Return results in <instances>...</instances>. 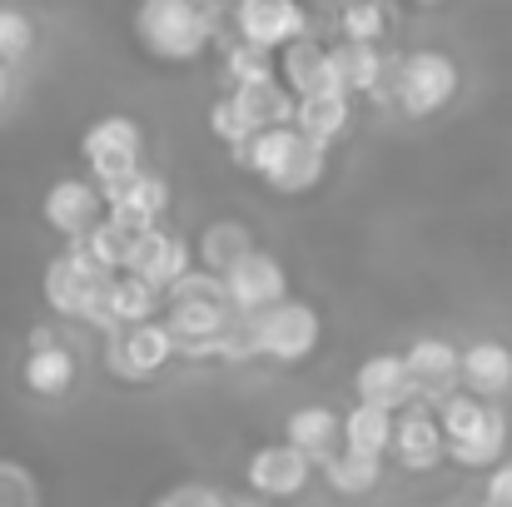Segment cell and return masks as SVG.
Instances as JSON below:
<instances>
[{
  "label": "cell",
  "mask_w": 512,
  "mask_h": 507,
  "mask_svg": "<svg viewBox=\"0 0 512 507\" xmlns=\"http://www.w3.org/2000/svg\"><path fill=\"white\" fill-rule=\"evenodd\" d=\"M284 438H289L294 448H304V453L314 458V468H319L343 443V413L324 408V403H304V408H294V413L284 418Z\"/></svg>",
  "instance_id": "cell-21"
},
{
  "label": "cell",
  "mask_w": 512,
  "mask_h": 507,
  "mask_svg": "<svg viewBox=\"0 0 512 507\" xmlns=\"http://www.w3.org/2000/svg\"><path fill=\"white\" fill-rule=\"evenodd\" d=\"M234 20V40L279 50L299 35H309V5L304 0H234L229 5Z\"/></svg>",
  "instance_id": "cell-8"
},
{
  "label": "cell",
  "mask_w": 512,
  "mask_h": 507,
  "mask_svg": "<svg viewBox=\"0 0 512 507\" xmlns=\"http://www.w3.org/2000/svg\"><path fill=\"white\" fill-rule=\"evenodd\" d=\"M234 160L249 169L254 179H264L274 194H309L329 174V145L314 140V135H304L289 120V125H259L234 150Z\"/></svg>",
  "instance_id": "cell-1"
},
{
  "label": "cell",
  "mask_w": 512,
  "mask_h": 507,
  "mask_svg": "<svg viewBox=\"0 0 512 507\" xmlns=\"http://www.w3.org/2000/svg\"><path fill=\"white\" fill-rule=\"evenodd\" d=\"M234 498L224 488H209V483H179L170 493H160V507H229Z\"/></svg>",
  "instance_id": "cell-35"
},
{
  "label": "cell",
  "mask_w": 512,
  "mask_h": 507,
  "mask_svg": "<svg viewBox=\"0 0 512 507\" xmlns=\"http://www.w3.org/2000/svg\"><path fill=\"white\" fill-rule=\"evenodd\" d=\"M463 75H458V60L443 55V50H413L393 65V100L403 115L423 120V115H438L453 105Z\"/></svg>",
  "instance_id": "cell-6"
},
{
  "label": "cell",
  "mask_w": 512,
  "mask_h": 507,
  "mask_svg": "<svg viewBox=\"0 0 512 507\" xmlns=\"http://www.w3.org/2000/svg\"><path fill=\"white\" fill-rule=\"evenodd\" d=\"M458 358H463V348H458L453 338L428 334V338H418V343H408L403 363H408V373H413V388H418V398H423V403H438L443 393L463 388Z\"/></svg>",
  "instance_id": "cell-15"
},
{
  "label": "cell",
  "mask_w": 512,
  "mask_h": 507,
  "mask_svg": "<svg viewBox=\"0 0 512 507\" xmlns=\"http://www.w3.org/2000/svg\"><path fill=\"white\" fill-rule=\"evenodd\" d=\"M294 125H299L304 135L334 145L339 135H348V125H353V95H343V90H319V95L294 100Z\"/></svg>",
  "instance_id": "cell-22"
},
{
  "label": "cell",
  "mask_w": 512,
  "mask_h": 507,
  "mask_svg": "<svg viewBox=\"0 0 512 507\" xmlns=\"http://www.w3.org/2000/svg\"><path fill=\"white\" fill-rule=\"evenodd\" d=\"M40 214H45V224L70 244V239H85L100 219H105V194H100V184L95 179H55L50 189H45V204H40Z\"/></svg>",
  "instance_id": "cell-11"
},
{
  "label": "cell",
  "mask_w": 512,
  "mask_h": 507,
  "mask_svg": "<svg viewBox=\"0 0 512 507\" xmlns=\"http://www.w3.org/2000/svg\"><path fill=\"white\" fill-rule=\"evenodd\" d=\"M229 95L244 105V115H249L254 125H289V120H294V95H289V85H284L279 75L249 80V85H229Z\"/></svg>",
  "instance_id": "cell-27"
},
{
  "label": "cell",
  "mask_w": 512,
  "mask_h": 507,
  "mask_svg": "<svg viewBox=\"0 0 512 507\" xmlns=\"http://www.w3.org/2000/svg\"><path fill=\"white\" fill-rule=\"evenodd\" d=\"M100 194H105V209L110 214H120V219H130L140 229L145 224H160L170 214V179L145 165H135L130 174H120V179H105Z\"/></svg>",
  "instance_id": "cell-14"
},
{
  "label": "cell",
  "mask_w": 512,
  "mask_h": 507,
  "mask_svg": "<svg viewBox=\"0 0 512 507\" xmlns=\"http://www.w3.org/2000/svg\"><path fill=\"white\" fill-rule=\"evenodd\" d=\"M413 5H448V0H413Z\"/></svg>",
  "instance_id": "cell-38"
},
{
  "label": "cell",
  "mask_w": 512,
  "mask_h": 507,
  "mask_svg": "<svg viewBox=\"0 0 512 507\" xmlns=\"http://www.w3.org/2000/svg\"><path fill=\"white\" fill-rule=\"evenodd\" d=\"M254 338H259V358L279 363V368H299L319 353V338H324V319L314 304L304 299H274L269 309L254 314Z\"/></svg>",
  "instance_id": "cell-4"
},
{
  "label": "cell",
  "mask_w": 512,
  "mask_h": 507,
  "mask_svg": "<svg viewBox=\"0 0 512 507\" xmlns=\"http://www.w3.org/2000/svg\"><path fill=\"white\" fill-rule=\"evenodd\" d=\"M339 35L348 40H388V5L383 0H343L339 5Z\"/></svg>",
  "instance_id": "cell-30"
},
{
  "label": "cell",
  "mask_w": 512,
  "mask_h": 507,
  "mask_svg": "<svg viewBox=\"0 0 512 507\" xmlns=\"http://www.w3.org/2000/svg\"><path fill=\"white\" fill-rule=\"evenodd\" d=\"M224 294H229V309L259 314V309H269L274 299L289 294V274L269 249H249L239 264L224 269Z\"/></svg>",
  "instance_id": "cell-12"
},
{
  "label": "cell",
  "mask_w": 512,
  "mask_h": 507,
  "mask_svg": "<svg viewBox=\"0 0 512 507\" xmlns=\"http://www.w3.org/2000/svg\"><path fill=\"white\" fill-rule=\"evenodd\" d=\"M463 388L478 398H503L512 388V348L503 338H473L458 358Z\"/></svg>",
  "instance_id": "cell-20"
},
{
  "label": "cell",
  "mask_w": 512,
  "mask_h": 507,
  "mask_svg": "<svg viewBox=\"0 0 512 507\" xmlns=\"http://www.w3.org/2000/svg\"><path fill=\"white\" fill-rule=\"evenodd\" d=\"M244 478H249L254 498H299L309 488V478H314V458L304 448H294L289 438L284 443H264V448L249 453Z\"/></svg>",
  "instance_id": "cell-10"
},
{
  "label": "cell",
  "mask_w": 512,
  "mask_h": 507,
  "mask_svg": "<svg viewBox=\"0 0 512 507\" xmlns=\"http://www.w3.org/2000/svg\"><path fill=\"white\" fill-rule=\"evenodd\" d=\"M160 309H165V294H160L155 284H145L140 274L120 269V274L110 279V314H115V329H120V324H140V319H155Z\"/></svg>",
  "instance_id": "cell-28"
},
{
  "label": "cell",
  "mask_w": 512,
  "mask_h": 507,
  "mask_svg": "<svg viewBox=\"0 0 512 507\" xmlns=\"http://www.w3.org/2000/svg\"><path fill=\"white\" fill-rule=\"evenodd\" d=\"M20 378H25V388H30L35 398H65V393L75 388V353L55 334L35 329V334H30V353H25V363H20Z\"/></svg>",
  "instance_id": "cell-17"
},
{
  "label": "cell",
  "mask_w": 512,
  "mask_h": 507,
  "mask_svg": "<svg viewBox=\"0 0 512 507\" xmlns=\"http://www.w3.org/2000/svg\"><path fill=\"white\" fill-rule=\"evenodd\" d=\"M353 398L378 403V408H393V413L408 408L418 398V388H413V373H408L403 353H373V358H363L358 373H353Z\"/></svg>",
  "instance_id": "cell-18"
},
{
  "label": "cell",
  "mask_w": 512,
  "mask_h": 507,
  "mask_svg": "<svg viewBox=\"0 0 512 507\" xmlns=\"http://www.w3.org/2000/svg\"><path fill=\"white\" fill-rule=\"evenodd\" d=\"M249 249H254V234H249L244 219H209V224L199 229V239H194V264L224 274V269L239 264Z\"/></svg>",
  "instance_id": "cell-23"
},
{
  "label": "cell",
  "mask_w": 512,
  "mask_h": 507,
  "mask_svg": "<svg viewBox=\"0 0 512 507\" xmlns=\"http://www.w3.org/2000/svg\"><path fill=\"white\" fill-rule=\"evenodd\" d=\"M388 453L398 458L403 473H433V468L448 458V438H443V428H438L433 403L413 398L408 408H398V418H393V448H388Z\"/></svg>",
  "instance_id": "cell-9"
},
{
  "label": "cell",
  "mask_w": 512,
  "mask_h": 507,
  "mask_svg": "<svg viewBox=\"0 0 512 507\" xmlns=\"http://www.w3.org/2000/svg\"><path fill=\"white\" fill-rule=\"evenodd\" d=\"M10 100V65H0V105Z\"/></svg>",
  "instance_id": "cell-37"
},
{
  "label": "cell",
  "mask_w": 512,
  "mask_h": 507,
  "mask_svg": "<svg viewBox=\"0 0 512 507\" xmlns=\"http://www.w3.org/2000/svg\"><path fill=\"white\" fill-rule=\"evenodd\" d=\"M334 493H343V498H368L378 483H383V458H368V453H353V448H334L319 468H314Z\"/></svg>",
  "instance_id": "cell-24"
},
{
  "label": "cell",
  "mask_w": 512,
  "mask_h": 507,
  "mask_svg": "<svg viewBox=\"0 0 512 507\" xmlns=\"http://www.w3.org/2000/svg\"><path fill=\"white\" fill-rule=\"evenodd\" d=\"M35 50V20L15 5H0V65H20Z\"/></svg>",
  "instance_id": "cell-33"
},
{
  "label": "cell",
  "mask_w": 512,
  "mask_h": 507,
  "mask_svg": "<svg viewBox=\"0 0 512 507\" xmlns=\"http://www.w3.org/2000/svg\"><path fill=\"white\" fill-rule=\"evenodd\" d=\"M174 358H179V338L165 324V314L140 319V324H120L105 334V368L120 383H145V378L165 373Z\"/></svg>",
  "instance_id": "cell-5"
},
{
  "label": "cell",
  "mask_w": 512,
  "mask_h": 507,
  "mask_svg": "<svg viewBox=\"0 0 512 507\" xmlns=\"http://www.w3.org/2000/svg\"><path fill=\"white\" fill-rule=\"evenodd\" d=\"M135 234H140V224H130V219H120V214H110V209H105V219H100L80 244H85L105 269H125V254H130Z\"/></svg>",
  "instance_id": "cell-29"
},
{
  "label": "cell",
  "mask_w": 512,
  "mask_h": 507,
  "mask_svg": "<svg viewBox=\"0 0 512 507\" xmlns=\"http://www.w3.org/2000/svg\"><path fill=\"white\" fill-rule=\"evenodd\" d=\"M254 130H259V125L244 115V105H239L234 95H219V100H214V110H209V135H214L224 150H239Z\"/></svg>",
  "instance_id": "cell-32"
},
{
  "label": "cell",
  "mask_w": 512,
  "mask_h": 507,
  "mask_svg": "<svg viewBox=\"0 0 512 507\" xmlns=\"http://www.w3.org/2000/svg\"><path fill=\"white\" fill-rule=\"evenodd\" d=\"M314 5H343V0H314Z\"/></svg>",
  "instance_id": "cell-39"
},
{
  "label": "cell",
  "mask_w": 512,
  "mask_h": 507,
  "mask_svg": "<svg viewBox=\"0 0 512 507\" xmlns=\"http://www.w3.org/2000/svg\"><path fill=\"white\" fill-rule=\"evenodd\" d=\"M189 264H194L189 239H184V234H174V229H165V219H160V224H145V229L135 234L130 254H125V269H130V274H140L145 284H155L160 294L170 289Z\"/></svg>",
  "instance_id": "cell-13"
},
{
  "label": "cell",
  "mask_w": 512,
  "mask_h": 507,
  "mask_svg": "<svg viewBox=\"0 0 512 507\" xmlns=\"http://www.w3.org/2000/svg\"><path fill=\"white\" fill-rule=\"evenodd\" d=\"M40 503V483L25 463L0 458V507H35Z\"/></svg>",
  "instance_id": "cell-34"
},
{
  "label": "cell",
  "mask_w": 512,
  "mask_h": 507,
  "mask_svg": "<svg viewBox=\"0 0 512 507\" xmlns=\"http://www.w3.org/2000/svg\"><path fill=\"white\" fill-rule=\"evenodd\" d=\"M503 453H508V413H503L498 403H493V413H488L468 438L448 443V458H453L458 468H493Z\"/></svg>",
  "instance_id": "cell-26"
},
{
  "label": "cell",
  "mask_w": 512,
  "mask_h": 507,
  "mask_svg": "<svg viewBox=\"0 0 512 507\" xmlns=\"http://www.w3.org/2000/svg\"><path fill=\"white\" fill-rule=\"evenodd\" d=\"M483 498L493 507H512V458L503 453L493 468H488V483H483Z\"/></svg>",
  "instance_id": "cell-36"
},
{
  "label": "cell",
  "mask_w": 512,
  "mask_h": 507,
  "mask_svg": "<svg viewBox=\"0 0 512 507\" xmlns=\"http://www.w3.org/2000/svg\"><path fill=\"white\" fill-rule=\"evenodd\" d=\"M219 15L214 0H140L135 5V40L160 65H194L214 45Z\"/></svg>",
  "instance_id": "cell-3"
},
{
  "label": "cell",
  "mask_w": 512,
  "mask_h": 507,
  "mask_svg": "<svg viewBox=\"0 0 512 507\" xmlns=\"http://www.w3.org/2000/svg\"><path fill=\"white\" fill-rule=\"evenodd\" d=\"M393 408H378V403H353L348 413H343V448H353V453H368V458H388V448H393Z\"/></svg>",
  "instance_id": "cell-25"
},
{
  "label": "cell",
  "mask_w": 512,
  "mask_h": 507,
  "mask_svg": "<svg viewBox=\"0 0 512 507\" xmlns=\"http://www.w3.org/2000/svg\"><path fill=\"white\" fill-rule=\"evenodd\" d=\"M115 274H120V269H105L80 239H70V244L45 264L40 289H45V304H50L60 319L85 324V329H95V334H110V329H115V314H110V279H115Z\"/></svg>",
  "instance_id": "cell-2"
},
{
  "label": "cell",
  "mask_w": 512,
  "mask_h": 507,
  "mask_svg": "<svg viewBox=\"0 0 512 507\" xmlns=\"http://www.w3.org/2000/svg\"><path fill=\"white\" fill-rule=\"evenodd\" d=\"M274 70H279V80L289 85L294 100L319 95V90H339L334 85V65H329V45L314 40V30L299 35V40H289V45H279L274 50Z\"/></svg>",
  "instance_id": "cell-16"
},
{
  "label": "cell",
  "mask_w": 512,
  "mask_h": 507,
  "mask_svg": "<svg viewBox=\"0 0 512 507\" xmlns=\"http://www.w3.org/2000/svg\"><path fill=\"white\" fill-rule=\"evenodd\" d=\"M80 160H85L95 184L130 174L135 165H145V125L130 120V115H100L80 135Z\"/></svg>",
  "instance_id": "cell-7"
},
{
  "label": "cell",
  "mask_w": 512,
  "mask_h": 507,
  "mask_svg": "<svg viewBox=\"0 0 512 507\" xmlns=\"http://www.w3.org/2000/svg\"><path fill=\"white\" fill-rule=\"evenodd\" d=\"M329 65H334V85L343 95H378L388 80V60L383 45L373 40H348L339 35V45H329Z\"/></svg>",
  "instance_id": "cell-19"
},
{
  "label": "cell",
  "mask_w": 512,
  "mask_h": 507,
  "mask_svg": "<svg viewBox=\"0 0 512 507\" xmlns=\"http://www.w3.org/2000/svg\"><path fill=\"white\" fill-rule=\"evenodd\" d=\"M269 75H279L274 70V50L249 45V40H234L229 45V55H224V80L229 85H249V80H269Z\"/></svg>",
  "instance_id": "cell-31"
}]
</instances>
